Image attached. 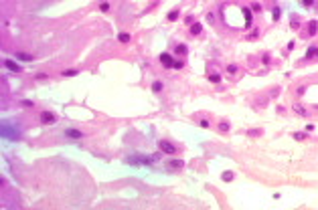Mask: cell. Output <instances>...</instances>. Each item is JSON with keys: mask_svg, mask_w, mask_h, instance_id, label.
Here are the masks:
<instances>
[{"mask_svg": "<svg viewBox=\"0 0 318 210\" xmlns=\"http://www.w3.org/2000/svg\"><path fill=\"white\" fill-rule=\"evenodd\" d=\"M4 67H6V69H10V71H14V73H20V71H22V67H20L16 61H10V59H6V61H4Z\"/></svg>", "mask_w": 318, "mask_h": 210, "instance_id": "cell-6", "label": "cell"}, {"mask_svg": "<svg viewBox=\"0 0 318 210\" xmlns=\"http://www.w3.org/2000/svg\"><path fill=\"white\" fill-rule=\"evenodd\" d=\"M16 59H20V61H33L35 57H33L31 53H22V51H16Z\"/></svg>", "mask_w": 318, "mask_h": 210, "instance_id": "cell-11", "label": "cell"}, {"mask_svg": "<svg viewBox=\"0 0 318 210\" xmlns=\"http://www.w3.org/2000/svg\"><path fill=\"white\" fill-rule=\"evenodd\" d=\"M257 37H259V28H253V30H251V35H247V39H249V41H253V39H257Z\"/></svg>", "mask_w": 318, "mask_h": 210, "instance_id": "cell-25", "label": "cell"}, {"mask_svg": "<svg viewBox=\"0 0 318 210\" xmlns=\"http://www.w3.org/2000/svg\"><path fill=\"white\" fill-rule=\"evenodd\" d=\"M219 129H221V131H229V129H231V123H229L227 119H223V121H219Z\"/></svg>", "mask_w": 318, "mask_h": 210, "instance_id": "cell-15", "label": "cell"}, {"mask_svg": "<svg viewBox=\"0 0 318 210\" xmlns=\"http://www.w3.org/2000/svg\"><path fill=\"white\" fill-rule=\"evenodd\" d=\"M158 61H160V65H162L164 69H172V65H174V57H172L170 53H160Z\"/></svg>", "mask_w": 318, "mask_h": 210, "instance_id": "cell-3", "label": "cell"}, {"mask_svg": "<svg viewBox=\"0 0 318 210\" xmlns=\"http://www.w3.org/2000/svg\"><path fill=\"white\" fill-rule=\"evenodd\" d=\"M294 109H296V111H298L300 115H306V109H304L302 105H298V103H296V105H294Z\"/></svg>", "mask_w": 318, "mask_h": 210, "instance_id": "cell-30", "label": "cell"}, {"mask_svg": "<svg viewBox=\"0 0 318 210\" xmlns=\"http://www.w3.org/2000/svg\"><path fill=\"white\" fill-rule=\"evenodd\" d=\"M57 121V115L55 113H51V111H43L41 113V123L43 125H51V123H55Z\"/></svg>", "mask_w": 318, "mask_h": 210, "instance_id": "cell-4", "label": "cell"}, {"mask_svg": "<svg viewBox=\"0 0 318 210\" xmlns=\"http://www.w3.org/2000/svg\"><path fill=\"white\" fill-rule=\"evenodd\" d=\"M20 105H22V107H33V101H29V99H24V101H20Z\"/></svg>", "mask_w": 318, "mask_h": 210, "instance_id": "cell-34", "label": "cell"}, {"mask_svg": "<svg viewBox=\"0 0 318 210\" xmlns=\"http://www.w3.org/2000/svg\"><path fill=\"white\" fill-rule=\"evenodd\" d=\"M191 33H193V35H201V33H203V24H201V22H193V24H191Z\"/></svg>", "mask_w": 318, "mask_h": 210, "instance_id": "cell-12", "label": "cell"}, {"mask_svg": "<svg viewBox=\"0 0 318 210\" xmlns=\"http://www.w3.org/2000/svg\"><path fill=\"white\" fill-rule=\"evenodd\" d=\"M237 65H235V63H231V65H229V67H227V73H229V75H235V73H237Z\"/></svg>", "mask_w": 318, "mask_h": 210, "instance_id": "cell-23", "label": "cell"}, {"mask_svg": "<svg viewBox=\"0 0 318 210\" xmlns=\"http://www.w3.org/2000/svg\"><path fill=\"white\" fill-rule=\"evenodd\" d=\"M77 73H79V71H77V69H65V71H63V73H61V75H63V77H75V75H77Z\"/></svg>", "mask_w": 318, "mask_h": 210, "instance_id": "cell-16", "label": "cell"}, {"mask_svg": "<svg viewBox=\"0 0 318 210\" xmlns=\"http://www.w3.org/2000/svg\"><path fill=\"white\" fill-rule=\"evenodd\" d=\"M221 178H223V182H231V180H233V172H229V170H227V172H223V174H221Z\"/></svg>", "mask_w": 318, "mask_h": 210, "instance_id": "cell-17", "label": "cell"}, {"mask_svg": "<svg viewBox=\"0 0 318 210\" xmlns=\"http://www.w3.org/2000/svg\"><path fill=\"white\" fill-rule=\"evenodd\" d=\"M166 164H168V168H170V170H182V168H185V162H182V160H172V158H170Z\"/></svg>", "mask_w": 318, "mask_h": 210, "instance_id": "cell-7", "label": "cell"}, {"mask_svg": "<svg viewBox=\"0 0 318 210\" xmlns=\"http://www.w3.org/2000/svg\"><path fill=\"white\" fill-rule=\"evenodd\" d=\"M294 139H296V141H304V139H306V133H304V131H296V133H294Z\"/></svg>", "mask_w": 318, "mask_h": 210, "instance_id": "cell-21", "label": "cell"}, {"mask_svg": "<svg viewBox=\"0 0 318 210\" xmlns=\"http://www.w3.org/2000/svg\"><path fill=\"white\" fill-rule=\"evenodd\" d=\"M207 22H209V24H213V22H215V14H213V12H209V14H207Z\"/></svg>", "mask_w": 318, "mask_h": 210, "instance_id": "cell-32", "label": "cell"}, {"mask_svg": "<svg viewBox=\"0 0 318 210\" xmlns=\"http://www.w3.org/2000/svg\"><path fill=\"white\" fill-rule=\"evenodd\" d=\"M35 79H37V81H47V79H49V75H47V73H37V75H35Z\"/></svg>", "mask_w": 318, "mask_h": 210, "instance_id": "cell-26", "label": "cell"}, {"mask_svg": "<svg viewBox=\"0 0 318 210\" xmlns=\"http://www.w3.org/2000/svg\"><path fill=\"white\" fill-rule=\"evenodd\" d=\"M185 22H187V24H193V22H195V16H187Z\"/></svg>", "mask_w": 318, "mask_h": 210, "instance_id": "cell-35", "label": "cell"}, {"mask_svg": "<svg viewBox=\"0 0 318 210\" xmlns=\"http://www.w3.org/2000/svg\"><path fill=\"white\" fill-rule=\"evenodd\" d=\"M251 10H253V12H261V4H259V2H253V4H251Z\"/></svg>", "mask_w": 318, "mask_h": 210, "instance_id": "cell-29", "label": "cell"}, {"mask_svg": "<svg viewBox=\"0 0 318 210\" xmlns=\"http://www.w3.org/2000/svg\"><path fill=\"white\" fill-rule=\"evenodd\" d=\"M126 162L132 164V166H150L156 160H154V156H128Z\"/></svg>", "mask_w": 318, "mask_h": 210, "instance_id": "cell-1", "label": "cell"}, {"mask_svg": "<svg viewBox=\"0 0 318 210\" xmlns=\"http://www.w3.org/2000/svg\"><path fill=\"white\" fill-rule=\"evenodd\" d=\"M152 91H154V93L162 91V81H154V83H152Z\"/></svg>", "mask_w": 318, "mask_h": 210, "instance_id": "cell-24", "label": "cell"}, {"mask_svg": "<svg viewBox=\"0 0 318 210\" xmlns=\"http://www.w3.org/2000/svg\"><path fill=\"white\" fill-rule=\"evenodd\" d=\"M308 35H310V37H316L318 35V20L316 18H312V20L308 22Z\"/></svg>", "mask_w": 318, "mask_h": 210, "instance_id": "cell-8", "label": "cell"}, {"mask_svg": "<svg viewBox=\"0 0 318 210\" xmlns=\"http://www.w3.org/2000/svg\"><path fill=\"white\" fill-rule=\"evenodd\" d=\"M65 135H67L69 139H81V137H85V133L79 131V129H75V127H67V129H65Z\"/></svg>", "mask_w": 318, "mask_h": 210, "instance_id": "cell-5", "label": "cell"}, {"mask_svg": "<svg viewBox=\"0 0 318 210\" xmlns=\"http://www.w3.org/2000/svg\"><path fill=\"white\" fill-rule=\"evenodd\" d=\"M158 150L162 154H166V156H172L174 152H176V146L172 143V141H168V139H160L158 141Z\"/></svg>", "mask_w": 318, "mask_h": 210, "instance_id": "cell-2", "label": "cell"}, {"mask_svg": "<svg viewBox=\"0 0 318 210\" xmlns=\"http://www.w3.org/2000/svg\"><path fill=\"white\" fill-rule=\"evenodd\" d=\"M199 125L203 127V129H207V127L211 125V123H209V119H201V121H199Z\"/></svg>", "mask_w": 318, "mask_h": 210, "instance_id": "cell-31", "label": "cell"}, {"mask_svg": "<svg viewBox=\"0 0 318 210\" xmlns=\"http://www.w3.org/2000/svg\"><path fill=\"white\" fill-rule=\"evenodd\" d=\"M99 10L101 12H110V2H101L99 4Z\"/></svg>", "mask_w": 318, "mask_h": 210, "instance_id": "cell-27", "label": "cell"}, {"mask_svg": "<svg viewBox=\"0 0 318 210\" xmlns=\"http://www.w3.org/2000/svg\"><path fill=\"white\" fill-rule=\"evenodd\" d=\"M174 53H176V55H180V57H185V55L189 53V46L180 42V44H176V46H174Z\"/></svg>", "mask_w": 318, "mask_h": 210, "instance_id": "cell-10", "label": "cell"}, {"mask_svg": "<svg viewBox=\"0 0 318 210\" xmlns=\"http://www.w3.org/2000/svg\"><path fill=\"white\" fill-rule=\"evenodd\" d=\"M290 24H292V28H294V30H298V28H300V18H298V14H292V22H290Z\"/></svg>", "mask_w": 318, "mask_h": 210, "instance_id": "cell-13", "label": "cell"}, {"mask_svg": "<svg viewBox=\"0 0 318 210\" xmlns=\"http://www.w3.org/2000/svg\"><path fill=\"white\" fill-rule=\"evenodd\" d=\"M300 2H302L304 8H312V6H314V0H300Z\"/></svg>", "mask_w": 318, "mask_h": 210, "instance_id": "cell-28", "label": "cell"}, {"mask_svg": "<svg viewBox=\"0 0 318 210\" xmlns=\"http://www.w3.org/2000/svg\"><path fill=\"white\" fill-rule=\"evenodd\" d=\"M304 59H306V61H310V59H318V44H312V46L308 49V53H306Z\"/></svg>", "mask_w": 318, "mask_h": 210, "instance_id": "cell-9", "label": "cell"}, {"mask_svg": "<svg viewBox=\"0 0 318 210\" xmlns=\"http://www.w3.org/2000/svg\"><path fill=\"white\" fill-rule=\"evenodd\" d=\"M118 41L120 42H130V35L128 33H118Z\"/></svg>", "mask_w": 318, "mask_h": 210, "instance_id": "cell-18", "label": "cell"}, {"mask_svg": "<svg viewBox=\"0 0 318 210\" xmlns=\"http://www.w3.org/2000/svg\"><path fill=\"white\" fill-rule=\"evenodd\" d=\"M209 81H211V83H219V81H221V75H219V73H211V75H209Z\"/></svg>", "mask_w": 318, "mask_h": 210, "instance_id": "cell-20", "label": "cell"}, {"mask_svg": "<svg viewBox=\"0 0 318 210\" xmlns=\"http://www.w3.org/2000/svg\"><path fill=\"white\" fill-rule=\"evenodd\" d=\"M261 61H263V65H270V61H272V57H270V55L266 53V55L261 57Z\"/></svg>", "mask_w": 318, "mask_h": 210, "instance_id": "cell-33", "label": "cell"}, {"mask_svg": "<svg viewBox=\"0 0 318 210\" xmlns=\"http://www.w3.org/2000/svg\"><path fill=\"white\" fill-rule=\"evenodd\" d=\"M280 16H282V10H280V6H274V10H272V20L276 22V20H280Z\"/></svg>", "mask_w": 318, "mask_h": 210, "instance_id": "cell-14", "label": "cell"}, {"mask_svg": "<svg viewBox=\"0 0 318 210\" xmlns=\"http://www.w3.org/2000/svg\"><path fill=\"white\" fill-rule=\"evenodd\" d=\"M185 67V61L182 59H178V61H174V65H172V69H176V71H180Z\"/></svg>", "mask_w": 318, "mask_h": 210, "instance_id": "cell-22", "label": "cell"}, {"mask_svg": "<svg viewBox=\"0 0 318 210\" xmlns=\"http://www.w3.org/2000/svg\"><path fill=\"white\" fill-rule=\"evenodd\" d=\"M166 18H168L170 22H172V20H176V18H178V10H170V12L166 14Z\"/></svg>", "mask_w": 318, "mask_h": 210, "instance_id": "cell-19", "label": "cell"}]
</instances>
